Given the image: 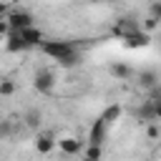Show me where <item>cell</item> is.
<instances>
[{
  "instance_id": "1",
  "label": "cell",
  "mask_w": 161,
  "mask_h": 161,
  "mask_svg": "<svg viewBox=\"0 0 161 161\" xmlns=\"http://www.w3.org/2000/svg\"><path fill=\"white\" fill-rule=\"evenodd\" d=\"M45 55H50L55 63H60L65 55H70V53H75L78 50V45L73 43V40H45L43 43V48H40Z\"/></svg>"
},
{
  "instance_id": "2",
  "label": "cell",
  "mask_w": 161,
  "mask_h": 161,
  "mask_svg": "<svg viewBox=\"0 0 161 161\" xmlns=\"http://www.w3.org/2000/svg\"><path fill=\"white\" fill-rule=\"evenodd\" d=\"M33 20H35L33 13H28L25 8H13V13L8 15V25H10V30H15V33L33 28V25H35Z\"/></svg>"
},
{
  "instance_id": "3",
  "label": "cell",
  "mask_w": 161,
  "mask_h": 161,
  "mask_svg": "<svg viewBox=\"0 0 161 161\" xmlns=\"http://www.w3.org/2000/svg\"><path fill=\"white\" fill-rule=\"evenodd\" d=\"M33 88H35L40 96L53 93V88H55V73H53V70H48V68L35 70V75H33Z\"/></svg>"
},
{
  "instance_id": "4",
  "label": "cell",
  "mask_w": 161,
  "mask_h": 161,
  "mask_svg": "<svg viewBox=\"0 0 161 161\" xmlns=\"http://www.w3.org/2000/svg\"><path fill=\"white\" fill-rule=\"evenodd\" d=\"M136 30H141V25L136 23V20H131V18H118L116 23H113V28H111V33L116 35V38H121V40H126L131 33H136Z\"/></svg>"
},
{
  "instance_id": "5",
  "label": "cell",
  "mask_w": 161,
  "mask_h": 161,
  "mask_svg": "<svg viewBox=\"0 0 161 161\" xmlns=\"http://www.w3.org/2000/svg\"><path fill=\"white\" fill-rule=\"evenodd\" d=\"M58 146V138H55V133L53 131H38L35 133V151L38 153H50L53 148Z\"/></svg>"
},
{
  "instance_id": "6",
  "label": "cell",
  "mask_w": 161,
  "mask_h": 161,
  "mask_svg": "<svg viewBox=\"0 0 161 161\" xmlns=\"http://www.w3.org/2000/svg\"><path fill=\"white\" fill-rule=\"evenodd\" d=\"M58 146H60V151H63L65 156H78L80 151H86V143H83L80 138H75V136H63V138H58Z\"/></svg>"
},
{
  "instance_id": "7",
  "label": "cell",
  "mask_w": 161,
  "mask_h": 161,
  "mask_svg": "<svg viewBox=\"0 0 161 161\" xmlns=\"http://www.w3.org/2000/svg\"><path fill=\"white\" fill-rule=\"evenodd\" d=\"M136 118H138V123H143V126L156 123V111H153V101H151V98L141 101V106L136 108Z\"/></svg>"
},
{
  "instance_id": "8",
  "label": "cell",
  "mask_w": 161,
  "mask_h": 161,
  "mask_svg": "<svg viewBox=\"0 0 161 161\" xmlns=\"http://www.w3.org/2000/svg\"><path fill=\"white\" fill-rule=\"evenodd\" d=\"M106 123L101 121V118H96L93 121V126H91V131H88V146H103V141H106Z\"/></svg>"
},
{
  "instance_id": "9",
  "label": "cell",
  "mask_w": 161,
  "mask_h": 161,
  "mask_svg": "<svg viewBox=\"0 0 161 161\" xmlns=\"http://www.w3.org/2000/svg\"><path fill=\"white\" fill-rule=\"evenodd\" d=\"M20 35H23V40H25V45L28 48H43V43H45V35H43V30L40 28H28V30H20Z\"/></svg>"
},
{
  "instance_id": "10",
  "label": "cell",
  "mask_w": 161,
  "mask_h": 161,
  "mask_svg": "<svg viewBox=\"0 0 161 161\" xmlns=\"http://www.w3.org/2000/svg\"><path fill=\"white\" fill-rule=\"evenodd\" d=\"M138 86H141V88H146V91H153V88H158V86H161V75H158L153 68H146V70H141V73H138Z\"/></svg>"
},
{
  "instance_id": "11",
  "label": "cell",
  "mask_w": 161,
  "mask_h": 161,
  "mask_svg": "<svg viewBox=\"0 0 161 161\" xmlns=\"http://www.w3.org/2000/svg\"><path fill=\"white\" fill-rule=\"evenodd\" d=\"M108 73H111L116 80H128V78L133 75L131 65H128V63H123V60H113V63H108Z\"/></svg>"
},
{
  "instance_id": "12",
  "label": "cell",
  "mask_w": 161,
  "mask_h": 161,
  "mask_svg": "<svg viewBox=\"0 0 161 161\" xmlns=\"http://www.w3.org/2000/svg\"><path fill=\"white\" fill-rule=\"evenodd\" d=\"M5 50H10V53H23V50H28V45H25V40H23L20 33L10 30L8 38H5Z\"/></svg>"
},
{
  "instance_id": "13",
  "label": "cell",
  "mask_w": 161,
  "mask_h": 161,
  "mask_svg": "<svg viewBox=\"0 0 161 161\" xmlns=\"http://www.w3.org/2000/svg\"><path fill=\"white\" fill-rule=\"evenodd\" d=\"M121 113H123V108H121V103H111V106H106L103 108V113L98 116L106 126H111V123H116L118 118H121Z\"/></svg>"
},
{
  "instance_id": "14",
  "label": "cell",
  "mask_w": 161,
  "mask_h": 161,
  "mask_svg": "<svg viewBox=\"0 0 161 161\" xmlns=\"http://www.w3.org/2000/svg\"><path fill=\"white\" fill-rule=\"evenodd\" d=\"M123 43H126L128 48H146V45L151 43V35H148V33H143V30H136V33H131Z\"/></svg>"
},
{
  "instance_id": "15",
  "label": "cell",
  "mask_w": 161,
  "mask_h": 161,
  "mask_svg": "<svg viewBox=\"0 0 161 161\" xmlns=\"http://www.w3.org/2000/svg\"><path fill=\"white\" fill-rule=\"evenodd\" d=\"M23 121H25V126H28V128H40V121H43V113H40L38 108H30V111L25 113V118H23Z\"/></svg>"
},
{
  "instance_id": "16",
  "label": "cell",
  "mask_w": 161,
  "mask_h": 161,
  "mask_svg": "<svg viewBox=\"0 0 161 161\" xmlns=\"http://www.w3.org/2000/svg\"><path fill=\"white\" fill-rule=\"evenodd\" d=\"M80 60H83V55H80V50H75V53L65 55L58 65H60V68H75V65H80Z\"/></svg>"
},
{
  "instance_id": "17",
  "label": "cell",
  "mask_w": 161,
  "mask_h": 161,
  "mask_svg": "<svg viewBox=\"0 0 161 161\" xmlns=\"http://www.w3.org/2000/svg\"><path fill=\"white\" fill-rule=\"evenodd\" d=\"M83 156L91 158V161H101V158H103V146H88V143H86Z\"/></svg>"
},
{
  "instance_id": "18",
  "label": "cell",
  "mask_w": 161,
  "mask_h": 161,
  "mask_svg": "<svg viewBox=\"0 0 161 161\" xmlns=\"http://www.w3.org/2000/svg\"><path fill=\"white\" fill-rule=\"evenodd\" d=\"M15 88H18V86H15V80H13V78H0V96H5V98H8V96H13V93H15Z\"/></svg>"
},
{
  "instance_id": "19",
  "label": "cell",
  "mask_w": 161,
  "mask_h": 161,
  "mask_svg": "<svg viewBox=\"0 0 161 161\" xmlns=\"http://www.w3.org/2000/svg\"><path fill=\"white\" fill-rule=\"evenodd\" d=\"M148 18H153V20L161 25V0H156V3L148 5Z\"/></svg>"
},
{
  "instance_id": "20",
  "label": "cell",
  "mask_w": 161,
  "mask_h": 161,
  "mask_svg": "<svg viewBox=\"0 0 161 161\" xmlns=\"http://www.w3.org/2000/svg\"><path fill=\"white\" fill-rule=\"evenodd\" d=\"M156 28H158V23H156L153 18H146V20L141 23V30H143V33H148V35H151V33H153Z\"/></svg>"
},
{
  "instance_id": "21",
  "label": "cell",
  "mask_w": 161,
  "mask_h": 161,
  "mask_svg": "<svg viewBox=\"0 0 161 161\" xmlns=\"http://www.w3.org/2000/svg\"><path fill=\"white\" fill-rule=\"evenodd\" d=\"M10 133H13V121H10V118L0 121V136H3V138H8Z\"/></svg>"
},
{
  "instance_id": "22",
  "label": "cell",
  "mask_w": 161,
  "mask_h": 161,
  "mask_svg": "<svg viewBox=\"0 0 161 161\" xmlns=\"http://www.w3.org/2000/svg\"><path fill=\"white\" fill-rule=\"evenodd\" d=\"M146 136L153 141V138H158L161 136V128H158V123H148V128H146Z\"/></svg>"
},
{
  "instance_id": "23",
  "label": "cell",
  "mask_w": 161,
  "mask_h": 161,
  "mask_svg": "<svg viewBox=\"0 0 161 161\" xmlns=\"http://www.w3.org/2000/svg\"><path fill=\"white\" fill-rule=\"evenodd\" d=\"M13 13V5H8V3H0V20H8V15Z\"/></svg>"
},
{
  "instance_id": "24",
  "label": "cell",
  "mask_w": 161,
  "mask_h": 161,
  "mask_svg": "<svg viewBox=\"0 0 161 161\" xmlns=\"http://www.w3.org/2000/svg\"><path fill=\"white\" fill-rule=\"evenodd\" d=\"M8 33H10V25H8V20H0V38H8Z\"/></svg>"
},
{
  "instance_id": "25",
  "label": "cell",
  "mask_w": 161,
  "mask_h": 161,
  "mask_svg": "<svg viewBox=\"0 0 161 161\" xmlns=\"http://www.w3.org/2000/svg\"><path fill=\"white\" fill-rule=\"evenodd\" d=\"M153 111H156V121H161V103L153 101Z\"/></svg>"
},
{
  "instance_id": "26",
  "label": "cell",
  "mask_w": 161,
  "mask_h": 161,
  "mask_svg": "<svg viewBox=\"0 0 161 161\" xmlns=\"http://www.w3.org/2000/svg\"><path fill=\"white\" fill-rule=\"evenodd\" d=\"M80 161H91V158H86V156H80Z\"/></svg>"
}]
</instances>
